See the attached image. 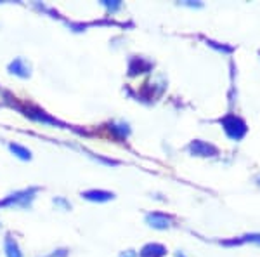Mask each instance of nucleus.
I'll return each instance as SVG.
<instances>
[{"label":"nucleus","mask_w":260,"mask_h":257,"mask_svg":"<svg viewBox=\"0 0 260 257\" xmlns=\"http://www.w3.org/2000/svg\"><path fill=\"white\" fill-rule=\"evenodd\" d=\"M7 150H9L16 158L23 160V162H30L31 157H33L31 150L26 148V146H23V145H19V142H9V145H7Z\"/></svg>","instance_id":"9b49d317"},{"label":"nucleus","mask_w":260,"mask_h":257,"mask_svg":"<svg viewBox=\"0 0 260 257\" xmlns=\"http://www.w3.org/2000/svg\"><path fill=\"white\" fill-rule=\"evenodd\" d=\"M52 205L57 210H62V212H68V210H71V202L68 200V198H64V196H54L52 198Z\"/></svg>","instance_id":"ddd939ff"},{"label":"nucleus","mask_w":260,"mask_h":257,"mask_svg":"<svg viewBox=\"0 0 260 257\" xmlns=\"http://www.w3.org/2000/svg\"><path fill=\"white\" fill-rule=\"evenodd\" d=\"M187 150H189V153L192 157H215V155L219 153V150H217L215 146L207 141H201V139L191 141Z\"/></svg>","instance_id":"39448f33"},{"label":"nucleus","mask_w":260,"mask_h":257,"mask_svg":"<svg viewBox=\"0 0 260 257\" xmlns=\"http://www.w3.org/2000/svg\"><path fill=\"white\" fill-rule=\"evenodd\" d=\"M16 108H18L24 117H28V119L33 122H39L42 125H61V127H64L62 122L50 117L49 113H45L44 109H40L39 106H19V104H16Z\"/></svg>","instance_id":"f03ea898"},{"label":"nucleus","mask_w":260,"mask_h":257,"mask_svg":"<svg viewBox=\"0 0 260 257\" xmlns=\"http://www.w3.org/2000/svg\"><path fill=\"white\" fill-rule=\"evenodd\" d=\"M180 6H186V7H201L203 4L201 2H191V0H187V2H179Z\"/></svg>","instance_id":"6ab92c4d"},{"label":"nucleus","mask_w":260,"mask_h":257,"mask_svg":"<svg viewBox=\"0 0 260 257\" xmlns=\"http://www.w3.org/2000/svg\"><path fill=\"white\" fill-rule=\"evenodd\" d=\"M207 44L210 45V47H215L217 50H222V52H233V47H224V45H217V42L207 40Z\"/></svg>","instance_id":"f3484780"},{"label":"nucleus","mask_w":260,"mask_h":257,"mask_svg":"<svg viewBox=\"0 0 260 257\" xmlns=\"http://www.w3.org/2000/svg\"><path fill=\"white\" fill-rule=\"evenodd\" d=\"M243 242H250V243H255V245H260V235L258 233L246 235V237L243 238Z\"/></svg>","instance_id":"dca6fc26"},{"label":"nucleus","mask_w":260,"mask_h":257,"mask_svg":"<svg viewBox=\"0 0 260 257\" xmlns=\"http://www.w3.org/2000/svg\"><path fill=\"white\" fill-rule=\"evenodd\" d=\"M118 257H139V254H137L136 250H123V252H120Z\"/></svg>","instance_id":"a211bd4d"},{"label":"nucleus","mask_w":260,"mask_h":257,"mask_svg":"<svg viewBox=\"0 0 260 257\" xmlns=\"http://www.w3.org/2000/svg\"><path fill=\"white\" fill-rule=\"evenodd\" d=\"M82 198L92 204H106L115 198V193L106 191V189H87V191H82Z\"/></svg>","instance_id":"0eeeda50"},{"label":"nucleus","mask_w":260,"mask_h":257,"mask_svg":"<svg viewBox=\"0 0 260 257\" xmlns=\"http://www.w3.org/2000/svg\"><path fill=\"white\" fill-rule=\"evenodd\" d=\"M175 257H186V255H184V252L177 250V252H175Z\"/></svg>","instance_id":"aec40b11"},{"label":"nucleus","mask_w":260,"mask_h":257,"mask_svg":"<svg viewBox=\"0 0 260 257\" xmlns=\"http://www.w3.org/2000/svg\"><path fill=\"white\" fill-rule=\"evenodd\" d=\"M101 4L106 7V11L110 12V14H115V12H118L121 7H123V4L118 2V0H103Z\"/></svg>","instance_id":"4468645a"},{"label":"nucleus","mask_w":260,"mask_h":257,"mask_svg":"<svg viewBox=\"0 0 260 257\" xmlns=\"http://www.w3.org/2000/svg\"><path fill=\"white\" fill-rule=\"evenodd\" d=\"M108 130H110V134L113 137L127 139L130 134V125L127 122H111V124L108 125Z\"/></svg>","instance_id":"1a4fd4ad"},{"label":"nucleus","mask_w":260,"mask_h":257,"mask_svg":"<svg viewBox=\"0 0 260 257\" xmlns=\"http://www.w3.org/2000/svg\"><path fill=\"white\" fill-rule=\"evenodd\" d=\"M153 70V63L144 60V58H137L134 56L132 60L128 61V75L130 77H136V75L141 73H148V71Z\"/></svg>","instance_id":"6e6552de"},{"label":"nucleus","mask_w":260,"mask_h":257,"mask_svg":"<svg viewBox=\"0 0 260 257\" xmlns=\"http://www.w3.org/2000/svg\"><path fill=\"white\" fill-rule=\"evenodd\" d=\"M222 127H224L225 134L233 139V141H240V139L245 137L246 134V124L243 122L240 117H234V115H228L220 120Z\"/></svg>","instance_id":"7ed1b4c3"},{"label":"nucleus","mask_w":260,"mask_h":257,"mask_svg":"<svg viewBox=\"0 0 260 257\" xmlns=\"http://www.w3.org/2000/svg\"><path fill=\"white\" fill-rule=\"evenodd\" d=\"M4 252H6V257H24L23 252H21L19 243L16 242V238L11 237V235H7V237L4 238Z\"/></svg>","instance_id":"f8f14e48"},{"label":"nucleus","mask_w":260,"mask_h":257,"mask_svg":"<svg viewBox=\"0 0 260 257\" xmlns=\"http://www.w3.org/2000/svg\"><path fill=\"white\" fill-rule=\"evenodd\" d=\"M7 71L14 77L19 78H30L31 77V65L24 58H14L9 65H7Z\"/></svg>","instance_id":"423d86ee"},{"label":"nucleus","mask_w":260,"mask_h":257,"mask_svg":"<svg viewBox=\"0 0 260 257\" xmlns=\"http://www.w3.org/2000/svg\"><path fill=\"white\" fill-rule=\"evenodd\" d=\"M144 221H146V224H148L149 227H153V230H158V231L170 230L172 224H174L172 217L167 216V214H161V212H149V214H146Z\"/></svg>","instance_id":"20e7f679"},{"label":"nucleus","mask_w":260,"mask_h":257,"mask_svg":"<svg viewBox=\"0 0 260 257\" xmlns=\"http://www.w3.org/2000/svg\"><path fill=\"white\" fill-rule=\"evenodd\" d=\"M39 188H24L19 191H14L7 195L4 200H0V207H9V209H31L33 202L37 198Z\"/></svg>","instance_id":"f257e3e1"},{"label":"nucleus","mask_w":260,"mask_h":257,"mask_svg":"<svg viewBox=\"0 0 260 257\" xmlns=\"http://www.w3.org/2000/svg\"><path fill=\"white\" fill-rule=\"evenodd\" d=\"M167 248L161 243H148L141 248L139 257H165Z\"/></svg>","instance_id":"9d476101"},{"label":"nucleus","mask_w":260,"mask_h":257,"mask_svg":"<svg viewBox=\"0 0 260 257\" xmlns=\"http://www.w3.org/2000/svg\"><path fill=\"white\" fill-rule=\"evenodd\" d=\"M68 255H70L68 248H56V250L49 252L47 255H40V257H68Z\"/></svg>","instance_id":"2eb2a0df"}]
</instances>
